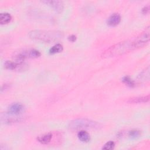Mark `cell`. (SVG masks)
<instances>
[{
    "label": "cell",
    "instance_id": "cell-1",
    "mask_svg": "<svg viewBox=\"0 0 150 150\" xmlns=\"http://www.w3.org/2000/svg\"><path fill=\"white\" fill-rule=\"evenodd\" d=\"M29 37L35 41L44 43H52L61 39L63 36V33L56 30H34L29 32Z\"/></svg>",
    "mask_w": 150,
    "mask_h": 150
},
{
    "label": "cell",
    "instance_id": "cell-2",
    "mask_svg": "<svg viewBox=\"0 0 150 150\" xmlns=\"http://www.w3.org/2000/svg\"><path fill=\"white\" fill-rule=\"evenodd\" d=\"M134 50L132 40H125L117 43L107 49L102 54L103 57L118 56Z\"/></svg>",
    "mask_w": 150,
    "mask_h": 150
},
{
    "label": "cell",
    "instance_id": "cell-3",
    "mask_svg": "<svg viewBox=\"0 0 150 150\" xmlns=\"http://www.w3.org/2000/svg\"><path fill=\"white\" fill-rule=\"evenodd\" d=\"M69 127L71 129L76 130L81 128H94L98 127V124L88 119L78 118L71 121Z\"/></svg>",
    "mask_w": 150,
    "mask_h": 150
},
{
    "label": "cell",
    "instance_id": "cell-4",
    "mask_svg": "<svg viewBox=\"0 0 150 150\" xmlns=\"http://www.w3.org/2000/svg\"><path fill=\"white\" fill-rule=\"evenodd\" d=\"M149 40V27L148 26L145 30L141 34L132 40V44L134 49L142 47L145 46Z\"/></svg>",
    "mask_w": 150,
    "mask_h": 150
},
{
    "label": "cell",
    "instance_id": "cell-5",
    "mask_svg": "<svg viewBox=\"0 0 150 150\" xmlns=\"http://www.w3.org/2000/svg\"><path fill=\"white\" fill-rule=\"evenodd\" d=\"M1 120L5 124H11L22 121V117L20 115H16L8 112L4 115L2 114Z\"/></svg>",
    "mask_w": 150,
    "mask_h": 150
},
{
    "label": "cell",
    "instance_id": "cell-6",
    "mask_svg": "<svg viewBox=\"0 0 150 150\" xmlns=\"http://www.w3.org/2000/svg\"><path fill=\"white\" fill-rule=\"evenodd\" d=\"M43 3L47 4L49 6H50L52 9H53L57 12H61L63 9V3L60 1H56V0H46L43 1Z\"/></svg>",
    "mask_w": 150,
    "mask_h": 150
},
{
    "label": "cell",
    "instance_id": "cell-7",
    "mask_svg": "<svg viewBox=\"0 0 150 150\" xmlns=\"http://www.w3.org/2000/svg\"><path fill=\"white\" fill-rule=\"evenodd\" d=\"M26 64L23 62H12V61H6L4 63V67L8 70H23L26 67Z\"/></svg>",
    "mask_w": 150,
    "mask_h": 150
},
{
    "label": "cell",
    "instance_id": "cell-8",
    "mask_svg": "<svg viewBox=\"0 0 150 150\" xmlns=\"http://www.w3.org/2000/svg\"><path fill=\"white\" fill-rule=\"evenodd\" d=\"M23 111L24 106L21 103H13L8 107V112L16 115H20Z\"/></svg>",
    "mask_w": 150,
    "mask_h": 150
},
{
    "label": "cell",
    "instance_id": "cell-9",
    "mask_svg": "<svg viewBox=\"0 0 150 150\" xmlns=\"http://www.w3.org/2000/svg\"><path fill=\"white\" fill-rule=\"evenodd\" d=\"M149 101V96H139L136 97L130 98L127 100V103L129 104H140L145 103Z\"/></svg>",
    "mask_w": 150,
    "mask_h": 150
},
{
    "label": "cell",
    "instance_id": "cell-10",
    "mask_svg": "<svg viewBox=\"0 0 150 150\" xmlns=\"http://www.w3.org/2000/svg\"><path fill=\"white\" fill-rule=\"evenodd\" d=\"M121 21V16L120 14L115 13L112 14L107 19V24L110 26H117Z\"/></svg>",
    "mask_w": 150,
    "mask_h": 150
},
{
    "label": "cell",
    "instance_id": "cell-11",
    "mask_svg": "<svg viewBox=\"0 0 150 150\" xmlns=\"http://www.w3.org/2000/svg\"><path fill=\"white\" fill-rule=\"evenodd\" d=\"M138 80L141 82H146L149 80V67L148 66L138 76Z\"/></svg>",
    "mask_w": 150,
    "mask_h": 150
},
{
    "label": "cell",
    "instance_id": "cell-12",
    "mask_svg": "<svg viewBox=\"0 0 150 150\" xmlns=\"http://www.w3.org/2000/svg\"><path fill=\"white\" fill-rule=\"evenodd\" d=\"M52 138V135L51 133L45 134L42 135H40L37 138L38 141L43 144H46L50 142Z\"/></svg>",
    "mask_w": 150,
    "mask_h": 150
},
{
    "label": "cell",
    "instance_id": "cell-13",
    "mask_svg": "<svg viewBox=\"0 0 150 150\" xmlns=\"http://www.w3.org/2000/svg\"><path fill=\"white\" fill-rule=\"evenodd\" d=\"M77 137H78V138L81 142H87L89 141L90 139L89 134L84 130L80 131L77 134Z\"/></svg>",
    "mask_w": 150,
    "mask_h": 150
},
{
    "label": "cell",
    "instance_id": "cell-14",
    "mask_svg": "<svg viewBox=\"0 0 150 150\" xmlns=\"http://www.w3.org/2000/svg\"><path fill=\"white\" fill-rule=\"evenodd\" d=\"M11 16L8 13H1L0 14V23L1 25L6 24L9 23L11 20Z\"/></svg>",
    "mask_w": 150,
    "mask_h": 150
},
{
    "label": "cell",
    "instance_id": "cell-15",
    "mask_svg": "<svg viewBox=\"0 0 150 150\" xmlns=\"http://www.w3.org/2000/svg\"><path fill=\"white\" fill-rule=\"evenodd\" d=\"M63 50V46L61 44L57 43L53 46L49 50V53L50 54H55L60 53Z\"/></svg>",
    "mask_w": 150,
    "mask_h": 150
},
{
    "label": "cell",
    "instance_id": "cell-16",
    "mask_svg": "<svg viewBox=\"0 0 150 150\" xmlns=\"http://www.w3.org/2000/svg\"><path fill=\"white\" fill-rule=\"evenodd\" d=\"M141 135V131L138 129H132L129 131L128 137L131 139H136Z\"/></svg>",
    "mask_w": 150,
    "mask_h": 150
},
{
    "label": "cell",
    "instance_id": "cell-17",
    "mask_svg": "<svg viewBox=\"0 0 150 150\" xmlns=\"http://www.w3.org/2000/svg\"><path fill=\"white\" fill-rule=\"evenodd\" d=\"M122 80L125 84H126L127 86L129 87H133L135 85L134 81L132 80V79H131L128 76L124 77Z\"/></svg>",
    "mask_w": 150,
    "mask_h": 150
},
{
    "label": "cell",
    "instance_id": "cell-18",
    "mask_svg": "<svg viewBox=\"0 0 150 150\" xmlns=\"http://www.w3.org/2000/svg\"><path fill=\"white\" fill-rule=\"evenodd\" d=\"M115 146V143L112 141H108L106 142L103 146L102 149H105V150H110L114 148Z\"/></svg>",
    "mask_w": 150,
    "mask_h": 150
},
{
    "label": "cell",
    "instance_id": "cell-19",
    "mask_svg": "<svg viewBox=\"0 0 150 150\" xmlns=\"http://www.w3.org/2000/svg\"><path fill=\"white\" fill-rule=\"evenodd\" d=\"M29 56L30 58H37L40 56V53L37 50L30 49L29 50Z\"/></svg>",
    "mask_w": 150,
    "mask_h": 150
},
{
    "label": "cell",
    "instance_id": "cell-20",
    "mask_svg": "<svg viewBox=\"0 0 150 150\" xmlns=\"http://www.w3.org/2000/svg\"><path fill=\"white\" fill-rule=\"evenodd\" d=\"M142 13L144 14H147L149 13V6H144L143 8H142Z\"/></svg>",
    "mask_w": 150,
    "mask_h": 150
},
{
    "label": "cell",
    "instance_id": "cell-21",
    "mask_svg": "<svg viewBox=\"0 0 150 150\" xmlns=\"http://www.w3.org/2000/svg\"><path fill=\"white\" fill-rule=\"evenodd\" d=\"M76 39V36L74 35H71L69 37V40L71 42H74Z\"/></svg>",
    "mask_w": 150,
    "mask_h": 150
}]
</instances>
